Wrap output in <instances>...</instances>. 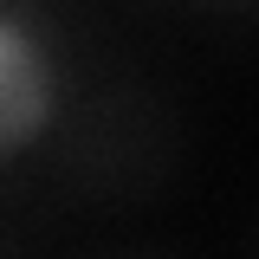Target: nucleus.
Returning <instances> with one entry per match:
<instances>
[{"label":"nucleus","instance_id":"obj_1","mask_svg":"<svg viewBox=\"0 0 259 259\" xmlns=\"http://www.w3.org/2000/svg\"><path fill=\"white\" fill-rule=\"evenodd\" d=\"M59 117V65L26 13L0 7V162L32 149Z\"/></svg>","mask_w":259,"mask_h":259}]
</instances>
